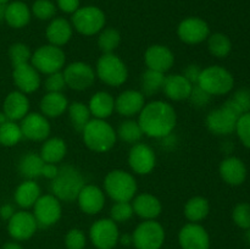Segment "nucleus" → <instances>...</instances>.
<instances>
[{
	"mask_svg": "<svg viewBox=\"0 0 250 249\" xmlns=\"http://www.w3.org/2000/svg\"><path fill=\"white\" fill-rule=\"evenodd\" d=\"M138 124L143 134L161 139L173 132L177 124V115L170 103L154 100L144 105L139 112Z\"/></svg>",
	"mask_w": 250,
	"mask_h": 249,
	"instance_id": "f257e3e1",
	"label": "nucleus"
},
{
	"mask_svg": "<svg viewBox=\"0 0 250 249\" xmlns=\"http://www.w3.org/2000/svg\"><path fill=\"white\" fill-rule=\"evenodd\" d=\"M85 186V180L81 171L73 165L66 164L59 167V172L51 180V194L55 195L60 202H75L81 189Z\"/></svg>",
	"mask_w": 250,
	"mask_h": 249,
	"instance_id": "f03ea898",
	"label": "nucleus"
},
{
	"mask_svg": "<svg viewBox=\"0 0 250 249\" xmlns=\"http://www.w3.org/2000/svg\"><path fill=\"white\" fill-rule=\"evenodd\" d=\"M82 138L88 149L95 153H105L114 148L117 134L109 122L93 119L83 128Z\"/></svg>",
	"mask_w": 250,
	"mask_h": 249,
	"instance_id": "7ed1b4c3",
	"label": "nucleus"
},
{
	"mask_svg": "<svg viewBox=\"0 0 250 249\" xmlns=\"http://www.w3.org/2000/svg\"><path fill=\"white\" fill-rule=\"evenodd\" d=\"M137 181L125 170H112L105 176V193L114 202H131L137 193Z\"/></svg>",
	"mask_w": 250,
	"mask_h": 249,
	"instance_id": "20e7f679",
	"label": "nucleus"
},
{
	"mask_svg": "<svg viewBox=\"0 0 250 249\" xmlns=\"http://www.w3.org/2000/svg\"><path fill=\"white\" fill-rule=\"evenodd\" d=\"M197 84L209 93L211 97L225 95L233 89L234 78L227 68L219 65H212L202 68V73Z\"/></svg>",
	"mask_w": 250,
	"mask_h": 249,
	"instance_id": "39448f33",
	"label": "nucleus"
},
{
	"mask_svg": "<svg viewBox=\"0 0 250 249\" xmlns=\"http://www.w3.org/2000/svg\"><path fill=\"white\" fill-rule=\"evenodd\" d=\"M239 110L229 100L224 103L221 107L211 110L205 119V124L212 134L227 136L236 131V124L241 116Z\"/></svg>",
	"mask_w": 250,
	"mask_h": 249,
	"instance_id": "423d86ee",
	"label": "nucleus"
},
{
	"mask_svg": "<svg viewBox=\"0 0 250 249\" xmlns=\"http://www.w3.org/2000/svg\"><path fill=\"white\" fill-rule=\"evenodd\" d=\"M95 75L105 84L110 87H120L128 78V70L126 63L114 53L103 54L98 59Z\"/></svg>",
	"mask_w": 250,
	"mask_h": 249,
	"instance_id": "0eeeda50",
	"label": "nucleus"
},
{
	"mask_svg": "<svg viewBox=\"0 0 250 249\" xmlns=\"http://www.w3.org/2000/svg\"><path fill=\"white\" fill-rule=\"evenodd\" d=\"M106 23L105 12L94 5L82 6L72 14V27L83 36H95Z\"/></svg>",
	"mask_w": 250,
	"mask_h": 249,
	"instance_id": "6e6552de",
	"label": "nucleus"
},
{
	"mask_svg": "<svg viewBox=\"0 0 250 249\" xmlns=\"http://www.w3.org/2000/svg\"><path fill=\"white\" fill-rule=\"evenodd\" d=\"M165 239V229L160 222L156 220H143L132 233V246L136 249H161Z\"/></svg>",
	"mask_w": 250,
	"mask_h": 249,
	"instance_id": "1a4fd4ad",
	"label": "nucleus"
},
{
	"mask_svg": "<svg viewBox=\"0 0 250 249\" xmlns=\"http://www.w3.org/2000/svg\"><path fill=\"white\" fill-rule=\"evenodd\" d=\"M66 63V55L60 46L45 44L32 53L31 65L44 75L59 72Z\"/></svg>",
	"mask_w": 250,
	"mask_h": 249,
	"instance_id": "9d476101",
	"label": "nucleus"
},
{
	"mask_svg": "<svg viewBox=\"0 0 250 249\" xmlns=\"http://www.w3.org/2000/svg\"><path fill=\"white\" fill-rule=\"evenodd\" d=\"M119 238V226L110 217L97 220L89 228V239L97 249H114Z\"/></svg>",
	"mask_w": 250,
	"mask_h": 249,
	"instance_id": "9b49d317",
	"label": "nucleus"
},
{
	"mask_svg": "<svg viewBox=\"0 0 250 249\" xmlns=\"http://www.w3.org/2000/svg\"><path fill=\"white\" fill-rule=\"evenodd\" d=\"M33 215L38 226L51 227L58 224L62 215L61 202L53 194H44L33 205Z\"/></svg>",
	"mask_w": 250,
	"mask_h": 249,
	"instance_id": "f8f14e48",
	"label": "nucleus"
},
{
	"mask_svg": "<svg viewBox=\"0 0 250 249\" xmlns=\"http://www.w3.org/2000/svg\"><path fill=\"white\" fill-rule=\"evenodd\" d=\"M66 87L73 90H85L93 85L95 81V71L89 63L75 61L68 63L62 71Z\"/></svg>",
	"mask_w": 250,
	"mask_h": 249,
	"instance_id": "ddd939ff",
	"label": "nucleus"
},
{
	"mask_svg": "<svg viewBox=\"0 0 250 249\" xmlns=\"http://www.w3.org/2000/svg\"><path fill=\"white\" fill-rule=\"evenodd\" d=\"M37 228H38V224H37L33 212H29L27 210L16 211L7 221V232L10 237L16 242L31 239L37 232Z\"/></svg>",
	"mask_w": 250,
	"mask_h": 249,
	"instance_id": "4468645a",
	"label": "nucleus"
},
{
	"mask_svg": "<svg viewBox=\"0 0 250 249\" xmlns=\"http://www.w3.org/2000/svg\"><path fill=\"white\" fill-rule=\"evenodd\" d=\"M177 36L183 43L195 45L207 41L210 36V27L200 17H187L178 23Z\"/></svg>",
	"mask_w": 250,
	"mask_h": 249,
	"instance_id": "2eb2a0df",
	"label": "nucleus"
},
{
	"mask_svg": "<svg viewBox=\"0 0 250 249\" xmlns=\"http://www.w3.org/2000/svg\"><path fill=\"white\" fill-rule=\"evenodd\" d=\"M210 243L209 232L197 222H188L178 232L181 249H210Z\"/></svg>",
	"mask_w": 250,
	"mask_h": 249,
	"instance_id": "dca6fc26",
	"label": "nucleus"
},
{
	"mask_svg": "<svg viewBox=\"0 0 250 249\" xmlns=\"http://www.w3.org/2000/svg\"><path fill=\"white\" fill-rule=\"evenodd\" d=\"M20 127H21L22 136L34 142L45 141L51 132V126L48 117L44 116L43 114H38V112H28L21 120Z\"/></svg>",
	"mask_w": 250,
	"mask_h": 249,
	"instance_id": "f3484780",
	"label": "nucleus"
},
{
	"mask_svg": "<svg viewBox=\"0 0 250 249\" xmlns=\"http://www.w3.org/2000/svg\"><path fill=\"white\" fill-rule=\"evenodd\" d=\"M156 156L153 149L144 143L132 145L128 153V165L137 175H148L154 170Z\"/></svg>",
	"mask_w": 250,
	"mask_h": 249,
	"instance_id": "a211bd4d",
	"label": "nucleus"
},
{
	"mask_svg": "<svg viewBox=\"0 0 250 249\" xmlns=\"http://www.w3.org/2000/svg\"><path fill=\"white\" fill-rule=\"evenodd\" d=\"M144 62L149 70L166 73L175 63V55L168 46L154 44L146 50Z\"/></svg>",
	"mask_w": 250,
	"mask_h": 249,
	"instance_id": "6ab92c4d",
	"label": "nucleus"
},
{
	"mask_svg": "<svg viewBox=\"0 0 250 249\" xmlns=\"http://www.w3.org/2000/svg\"><path fill=\"white\" fill-rule=\"evenodd\" d=\"M146 105V97L141 90L127 89L120 93L115 99V110L124 117H133L139 115Z\"/></svg>",
	"mask_w": 250,
	"mask_h": 249,
	"instance_id": "aec40b11",
	"label": "nucleus"
},
{
	"mask_svg": "<svg viewBox=\"0 0 250 249\" xmlns=\"http://www.w3.org/2000/svg\"><path fill=\"white\" fill-rule=\"evenodd\" d=\"M12 80H14L17 89L24 94H31V93L37 92L41 87L39 72L28 62L14 67Z\"/></svg>",
	"mask_w": 250,
	"mask_h": 249,
	"instance_id": "412c9836",
	"label": "nucleus"
},
{
	"mask_svg": "<svg viewBox=\"0 0 250 249\" xmlns=\"http://www.w3.org/2000/svg\"><path fill=\"white\" fill-rule=\"evenodd\" d=\"M219 172L224 182L232 187H238L243 185L247 178V166L242 159L227 156L220 164Z\"/></svg>",
	"mask_w": 250,
	"mask_h": 249,
	"instance_id": "4be33fe9",
	"label": "nucleus"
},
{
	"mask_svg": "<svg viewBox=\"0 0 250 249\" xmlns=\"http://www.w3.org/2000/svg\"><path fill=\"white\" fill-rule=\"evenodd\" d=\"M80 209L87 215H97L104 209L105 194L98 186L85 185L77 197Z\"/></svg>",
	"mask_w": 250,
	"mask_h": 249,
	"instance_id": "5701e85b",
	"label": "nucleus"
},
{
	"mask_svg": "<svg viewBox=\"0 0 250 249\" xmlns=\"http://www.w3.org/2000/svg\"><path fill=\"white\" fill-rule=\"evenodd\" d=\"M193 84L183 77L182 73H173L165 77L163 92L168 99L173 102H182L188 100L190 92H192Z\"/></svg>",
	"mask_w": 250,
	"mask_h": 249,
	"instance_id": "b1692460",
	"label": "nucleus"
},
{
	"mask_svg": "<svg viewBox=\"0 0 250 249\" xmlns=\"http://www.w3.org/2000/svg\"><path fill=\"white\" fill-rule=\"evenodd\" d=\"M2 111L10 121H20L29 112V99L27 94L14 90L6 95L2 104Z\"/></svg>",
	"mask_w": 250,
	"mask_h": 249,
	"instance_id": "393cba45",
	"label": "nucleus"
},
{
	"mask_svg": "<svg viewBox=\"0 0 250 249\" xmlns=\"http://www.w3.org/2000/svg\"><path fill=\"white\" fill-rule=\"evenodd\" d=\"M132 200L134 214L143 220H155L163 211L161 202L150 193H142L136 195Z\"/></svg>",
	"mask_w": 250,
	"mask_h": 249,
	"instance_id": "a878e982",
	"label": "nucleus"
},
{
	"mask_svg": "<svg viewBox=\"0 0 250 249\" xmlns=\"http://www.w3.org/2000/svg\"><path fill=\"white\" fill-rule=\"evenodd\" d=\"M72 34V24L63 17H54L53 20H50L45 29V36L49 44L60 46V48L71 41Z\"/></svg>",
	"mask_w": 250,
	"mask_h": 249,
	"instance_id": "bb28decb",
	"label": "nucleus"
},
{
	"mask_svg": "<svg viewBox=\"0 0 250 249\" xmlns=\"http://www.w3.org/2000/svg\"><path fill=\"white\" fill-rule=\"evenodd\" d=\"M68 100L62 92H48L41 100V111L48 119L60 117L68 107Z\"/></svg>",
	"mask_w": 250,
	"mask_h": 249,
	"instance_id": "cd10ccee",
	"label": "nucleus"
},
{
	"mask_svg": "<svg viewBox=\"0 0 250 249\" xmlns=\"http://www.w3.org/2000/svg\"><path fill=\"white\" fill-rule=\"evenodd\" d=\"M32 17L31 9L23 1H11L5 7V22L12 28H23L29 23Z\"/></svg>",
	"mask_w": 250,
	"mask_h": 249,
	"instance_id": "c85d7f7f",
	"label": "nucleus"
},
{
	"mask_svg": "<svg viewBox=\"0 0 250 249\" xmlns=\"http://www.w3.org/2000/svg\"><path fill=\"white\" fill-rule=\"evenodd\" d=\"M88 109H89L90 115L94 116V119L106 120L115 111L114 97L105 90L97 92L90 98Z\"/></svg>",
	"mask_w": 250,
	"mask_h": 249,
	"instance_id": "c756f323",
	"label": "nucleus"
},
{
	"mask_svg": "<svg viewBox=\"0 0 250 249\" xmlns=\"http://www.w3.org/2000/svg\"><path fill=\"white\" fill-rule=\"evenodd\" d=\"M41 187L34 180H26L16 188L14 194L15 203L22 209L33 208L38 198L41 197Z\"/></svg>",
	"mask_w": 250,
	"mask_h": 249,
	"instance_id": "7c9ffc66",
	"label": "nucleus"
},
{
	"mask_svg": "<svg viewBox=\"0 0 250 249\" xmlns=\"http://www.w3.org/2000/svg\"><path fill=\"white\" fill-rule=\"evenodd\" d=\"M66 153H67V145L65 141L59 137H53L44 141L39 155L44 163L59 164L63 160Z\"/></svg>",
	"mask_w": 250,
	"mask_h": 249,
	"instance_id": "2f4dec72",
	"label": "nucleus"
},
{
	"mask_svg": "<svg viewBox=\"0 0 250 249\" xmlns=\"http://www.w3.org/2000/svg\"><path fill=\"white\" fill-rule=\"evenodd\" d=\"M210 212L209 200L204 197H193L186 203L185 205V216L189 222H197L199 224Z\"/></svg>",
	"mask_w": 250,
	"mask_h": 249,
	"instance_id": "473e14b6",
	"label": "nucleus"
},
{
	"mask_svg": "<svg viewBox=\"0 0 250 249\" xmlns=\"http://www.w3.org/2000/svg\"><path fill=\"white\" fill-rule=\"evenodd\" d=\"M43 159L36 153H26L19 161V171L26 180H36L42 176Z\"/></svg>",
	"mask_w": 250,
	"mask_h": 249,
	"instance_id": "72a5a7b5",
	"label": "nucleus"
},
{
	"mask_svg": "<svg viewBox=\"0 0 250 249\" xmlns=\"http://www.w3.org/2000/svg\"><path fill=\"white\" fill-rule=\"evenodd\" d=\"M165 77V73L146 68V72L142 73L141 76V92L143 93L144 97H151L163 90Z\"/></svg>",
	"mask_w": 250,
	"mask_h": 249,
	"instance_id": "f704fd0d",
	"label": "nucleus"
},
{
	"mask_svg": "<svg viewBox=\"0 0 250 249\" xmlns=\"http://www.w3.org/2000/svg\"><path fill=\"white\" fill-rule=\"evenodd\" d=\"M208 50L217 59H225L232 50V42L229 37L221 32H216L208 37Z\"/></svg>",
	"mask_w": 250,
	"mask_h": 249,
	"instance_id": "c9c22d12",
	"label": "nucleus"
},
{
	"mask_svg": "<svg viewBox=\"0 0 250 249\" xmlns=\"http://www.w3.org/2000/svg\"><path fill=\"white\" fill-rule=\"evenodd\" d=\"M68 117L73 128L78 132H82L85 124L90 121V111L88 105L82 102H73L67 107Z\"/></svg>",
	"mask_w": 250,
	"mask_h": 249,
	"instance_id": "e433bc0d",
	"label": "nucleus"
},
{
	"mask_svg": "<svg viewBox=\"0 0 250 249\" xmlns=\"http://www.w3.org/2000/svg\"><path fill=\"white\" fill-rule=\"evenodd\" d=\"M116 134L121 141L129 144H136L139 143L143 137V131H142L138 121L128 119L120 124Z\"/></svg>",
	"mask_w": 250,
	"mask_h": 249,
	"instance_id": "4c0bfd02",
	"label": "nucleus"
},
{
	"mask_svg": "<svg viewBox=\"0 0 250 249\" xmlns=\"http://www.w3.org/2000/svg\"><path fill=\"white\" fill-rule=\"evenodd\" d=\"M98 36V46L103 54H111L119 48L120 43H121V34L117 29L107 27V28H103L99 32Z\"/></svg>",
	"mask_w": 250,
	"mask_h": 249,
	"instance_id": "58836bf2",
	"label": "nucleus"
},
{
	"mask_svg": "<svg viewBox=\"0 0 250 249\" xmlns=\"http://www.w3.org/2000/svg\"><path fill=\"white\" fill-rule=\"evenodd\" d=\"M23 138L20 124L15 121H6L0 124V144L4 146H14Z\"/></svg>",
	"mask_w": 250,
	"mask_h": 249,
	"instance_id": "ea45409f",
	"label": "nucleus"
},
{
	"mask_svg": "<svg viewBox=\"0 0 250 249\" xmlns=\"http://www.w3.org/2000/svg\"><path fill=\"white\" fill-rule=\"evenodd\" d=\"M31 12L41 21H49L55 17L56 5L51 0H36L32 5Z\"/></svg>",
	"mask_w": 250,
	"mask_h": 249,
	"instance_id": "a19ab883",
	"label": "nucleus"
},
{
	"mask_svg": "<svg viewBox=\"0 0 250 249\" xmlns=\"http://www.w3.org/2000/svg\"><path fill=\"white\" fill-rule=\"evenodd\" d=\"M133 214L134 211L131 202H115L110 209V219L116 224L128 221L132 219Z\"/></svg>",
	"mask_w": 250,
	"mask_h": 249,
	"instance_id": "79ce46f5",
	"label": "nucleus"
},
{
	"mask_svg": "<svg viewBox=\"0 0 250 249\" xmlns=\"http://www.w3.org/2000/svg\"><path fill=\"white\" fill-rule=\"evenodd\" d=\"M9 58L14 67L23 65L31 60V49L24 43H14L9 49Z\"/></svg>",
	"mask_w": 250,
	"mask_h": 249,
	"instance_id": "37998d69",
	"label": "nucleus"
},
{
	"mask_svg": "<svg viewBox=\"0 0 250 249\" xmlns=\"http://www.w3.org/2000/svg\"><path fill=\"white\" fill-rule=\"evenodd\" d=\"M232 220L242 229L250 228V204L238 203L232 211Z\"/></svg>",
	"mask_w": 250,
	"mask_h": 249,
	"instance_id": "c03bdc74",
	"label": "nucleus"
},
{
	"mask_svg": "<svg viewBox=\"0 0 250 249\" xmlns=\"http://www.w3.org/2000/svg\"><path fill=\"white\" fill-rule=\"evenodd\" d=\"M85 246H87V237L81 228H71L66 233V249H84Z\"/></svg>",
	"mask_w": 250,
	"mask_h": 249,
	"instance_id": "a18cd8bd",
	"label": "nucleus"
},
{
	"mask_svg": "<svg viewBox=\"0 0 250 249\" xmlns=\"http://www.w3.org/2000/svg\"><path fill=\"white\" fill-rule=\"evenodd\" d=\"M234 132H237V136L242 144L250 149V111L239 116Z\"/></svg>",
	"mask_w": 250,
	"mask_h": 249,
	"instance_id": "49530a36",
	"label": "nucleus"
},
{
	"mask_svg": "<svg viewBox=\"0 0 250 249\" xmlns=\"http://www.w3.org/2000/svg\"><path fill=\"white\" fill-rule=\"evenodd\" d=\"M229 100L239 110L242 115L250 111V90L247 88L236 90Z\"/></svg>",
	"mask_w": 250,
	"mask_h": 249,
	"instance_id": "de8ad7c7",
	"label": "nucleus"
},
{
	"mask_svg": "<svg viewBox=\"0 0 250 249\" xmlns=\"http://www.w3.org/2000/svg\"><path fill=\"white\" fill-rule=\"evenodd\" d=\"M188 100L190 102V104L195 107H204L211 100V95L208 92H205L203 88H200L198 84H194L192 88V92H190L189 98Z\"/></svg>",
	"mask_w": 250,
	"mask_h": 249,
	"instance_id": "09e8293b",
	"label": "nucleus"
},
{
	"mask_svg": "<svg viewBox=\"0 0 250 249\" xmlns=\"http://www.w3.org/2000/svg\"><path fill=\"white\" fill-rule=\"evenodd\" d=\"M65 87V77H63V73L61 71L48 75V77L44 81V88L48 92H62Z\"/></svg>",
	"mask_w": 250,
	"mask_h": 249,
	"instance_id": "8fccbe9b",
	"label": "nucleus"
},
{
	"mask_svg": "<svg viewBox=\"0 0 250 249\" xmlns=\"http://www.w3.org/2000/svg\"><path fill=\"white\" fill-rule=\"evenodd\" d=\"M200 73H202V68H200L198 65H195V63H190V65H188L187 67L183 70L182 75L183 77L187 78V80L194 85L197 84L198 81H199Z\"/></svg>",
	"mask_w": 250,
	"mask_h": 249,
	"instance_id": "3c124183",
	"label": "nucleus"
},
{
	"mask_svg": "<svg viewBox=\"0 0 250 249\" xmlns=\"http://www.w3.org/2000/svg\"><path fill=\"white\" fill-rule=\"evenodd\" d=\"M80 0H56L59 9L65 14H73L80 9Z\"/></svg>",
	"mask_w": 250,
	"mask_h": 249,
	"instance_id": "603ef678",
	"label": "nucleus"
},
{
	"mask_svg": "<svg viewBox=\"0 0 250 249\" xmlns=\"http://www.w3.org/2000/svg\"><path fill=\"white\" fill-rule=\"evenodd\" d=\"M59 172V167L56 166V164H48L45 163L43 165V168H42V176L48 180H54L56 177Z\"/></svg>",
	"mask_w": 250,
	"mask_h": 249,
	"instance_id": "864d4df0",
	"label": "nucleus"
},
{
	"mask_svg": "<svg viewBox=\"0 0 250 249\" xmlns=\"http://www.w3.org/2000/svg\"><path fill=\"white\" fill-rule=\"evenodd\" d=\"M15 212H16L15 211V208L12 207L11 204H4L0 207V217H1L2 220H6V221H9Z\"/></svg>",
	"mask_w": 250,
	"mask_h": 249,
	"instance_id": "5fc2aeb1",
	"label": "nucleus"
},
{
	"mask_svg": "<svg viewBox=\"0 0 250 249\" xmlns=\"http://www.w3.org/2000/svg\"><path fill=\"white\" fill-rule=\"evenodd\" d=\"M119 243H121L122 246L125 247H129L133 244V241H132V234H124V236H121L120 234V238H119Z\"/></svg>",
	"mask_w": 250,
	"mask_h": 249,
	"instance_id": "6e6d98bb",
	"label": "nucleus"
},
{
	"mask_svg": "<svg viewBox=\"0 0 250 249\" xmlns=\"http://www.w3.org/2000/svg\"><path fill=\"white\" fill-rule=\"evenodd\" d=\"M1 249H23V247L19 243V242H6V243L2 246Z\"/></svg>",
	"mask_w": 250,
	"mask_h": 249,
	"instance_id": "4d7b16f0",
	"label": "nucleus"
},
{
	"mask_svg": "<svg viewBox=\"0 0 250 249\" xmlns=\"http://www.w3.org/2000/svg\"><path fill=\"white\" fill-rule=\"evenodd\" d=\"M5 7L6 5H0V22L5 21Z\"/></svg>",
	"mask_w": 250,
	"mask_h": 249,
	"instance_id": "13d9d810",
	"label": "nucleus"
},
{
	"mask_svg": "<svg viewBox=\"0 0 250 249\" xmlns=\"http://www.w3.org/2000/svg\"><path fill=\"white\" fill-rule=\"evenodd\" d=\"M6 121H9L7 116L4 114V111H0V124H5V122H6Z\"/></svg>",
	"mask_w": 250,
	"mask_h": 249,
	"instance_id": "bf43d9fd",
	"label": "nucleus"
},
{
	"mask_svg": "<svg viewBox=\"0 0 250 249\" xmlns=\"http://www.w3.org/2000/svg\"><path fill=\"white\" fill-rule=\"evenodd\" d=\"M246 238H247V242L250 244V228L247 229V233H246Z\"/></svg>",
	"mask_w": 250,
	"mask_h": 249,
	"instance_id": "052dcab7",
	"label": "nucleus"
},
{
	"mask_svg": "<svg viewBox=\"0 0 250 249\" xmlns=\"http://www.w3.org/2000/svg\"><path fill=\"white\" fill-rule=\"evenodd\" d=\"M10 0H0V5H6Z\"/></svg>",
	"mask_w": 250,
	"mask_h": 249,
	"instance_id": "680f3d73",
	"label": "nucleus"
}]
</instances>
